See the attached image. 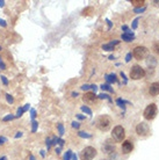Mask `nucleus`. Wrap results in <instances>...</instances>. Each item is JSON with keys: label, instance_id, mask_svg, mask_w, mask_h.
Instances as JSON below:
<instances>
[{"label": "nucleus", "instance_id": "09e8293b", "mask_svg": "<svg viewBox=\"0 0 159 160\" xmlns=\"http://www.w3.org/2000/svg\"><path fill=\"white\" fill-rule=\"evenodd\" d=\"M30 160H35V157L33 156V154H30Z\"/></svg>", "mask_w": 159, "mask_h": 160}, {"label": "nucleus", "instance_id": "7ed1b4c3", "mask_svg": "<svg viewBox=\"0 0 159 160\" xmlns=\"http://www.w3.org/2000/svg\"><path fill=\"white\" fill-rule=\"evenodd\" d=\"M111 137L116 140V142H123L124 138H126V130L122 125H116L115 128L113 129V132H111Z\"/></svg>", "mask_w": 159, "mask_h": 160}, {"label": "nucleus", "instance_id": "4c0bfd02", "mask_svg": "<svg viewBox=\"0 0 159 160\" xmlns=\"http://www.w3.org/2000/svg\"><path fill=\"white\" fill-rule=\"evenodd\" d=\"M121 77L123 78V80H124V84H127L128 82V80H127V78H126V74H124V72H121Z\"/></svg>", "mask_w": 159, "mask_h": 160}, {"label": "nucleus", "instance_id": "412c9836", "mask_svg": "<svg viewBox=\"0 0 159 160\" xmlns=\"http://www.w3.org/2000/svg\"><path fill=\"white\" fill-rule=\"evenodd\" d=\"M131 4H134L136 6L135 8H137V6H138V7H141V6H142V7H143V5H144V1L143 0H141V1H139V0H131Z\"/></svg>", "mask_w": 159, "mask_h": 160}, {"label": "nucleus", "instance_id": "f257e3e1", "mask_svg": "<svg viewBox=\"0 0 159 160\" xmlns=\"http://www.w3.org/2000/svg\"><path fill=\"white\" fill-rule=\"evenodd\" d=\"M95 125L96 128L99 129V130H101V131H108L111 125L110 117L107 116V115H101V116H99L96 118Z\"/></svg>", "mask_w": 159, "mask_h": 160}, {"label": "nucleus", "instance_id": "72a5a7b5", "mask_svg": "<svg viewBox=\"0 0 159 160\" xmlns=\"http://www.w3.org/2000/svg\"><path fill=\"white\" fill-rule=\"evenodd\" d=\"M1 81H3V84L6 86V85H8V80H7V78L6 77H4V76H1Z\"/></svg>", "mask_w": 159, "mask_h": 160}, {"label": "nucleus", "instance_id": "c9c22d12", "mask_svg": "<svg viewBox=\"0 0 159 160\" xmlns=\"http://www.w3.org/2000/svg\"><path fill=\"white\" fill-rule=\"evenodd\" d=\"M0 26H1V27H6V26H7L6 21L3 20V19H0Z\"/></svg>", "mask_w": 159, "mask_h": 160}, {"label": "nucleus", "instance_id": "39448f33", "mask_svg": "<svg viewBox=\"0 0 159 160\" xmlns=\"http://www.w3.org/2000/svg\"><path fill=\"white\" fill-rule=\"evenodd\" d=\"M145 76V71L143 68H141L139 65H134L130 70V78L134 80H139L144 78Z\"/></svg>", "mask_w": 159, "mask_h": 160}, {"label": "nucleus", "instance_id": "393cba45", "mask_svg": "<svg viewBox=\"0 0 159 160\" xmlns=\"http://www.w3.org/2000/svg\"><path fill=\"white\" fill-rule=\"evenodd\" d=\"M14 118H16L14 115H7V116H5L4 118H3V121H4V122H8V121H12V120H14Z\"/></svg>", "mask_w": 159, "mask_h": 160}, {"label": "nucleus", "instance_id": "20e7f679", "mask_svg": "<svg viewBox=\"0 0 159 160\" xmlns=\"http://www.w3.org/2000/svg\"><path fill=\"white\" fill-rule=\"evenodd\" d=\"M96 153L98 152H96L95 148H92V146H87L80 152V158H81V160H92L96 157Z\"/></svg>", "mask_w": 159, "mask_h": 160}, {"label": "nucleus", "instance_id": "7c9ffc66", "mask_svg": "<svg viewBox=\"0 0 159 160\" xmlns=\"http://www.w3.org/2000/svg\"><path fill=\"white\" fill-rule=\"evenodd\" d=\"M81 89L83 91H88V89H91V85H88V84H85L81 86Z\"/></svg>", "mask_w": 159, "mask_h": 160}, {"label": "nucleus", "instance_id": "c85d7f7f", "mask_svg": "<svg viewBox=\"0 0 159 160\" xmlns=\"http://www.w3.org/2000/svg\"><path fill=\"white\" fill-rule=\"evenodd\" d=\"M30 117H32V121L35 120V117H36V110L35 109H30Z\"/></svg>", "mask_w": 159, "mask_h": 160}, {"label": "nucleus", "instance_id": "6ab92c4d", "mask_svg": "<svg viewBox=\"0 0 159 160\" xmlns=\"http://www.w3.org/2000/svg\"><path fill=\"white\" fill-rule=\"evenodd\" d=\"M98 99H101V100H108L109 102H111L110 96L108 95V94H105V93H102V94H100V95H98Z\"/></svg>", "mask_w": 159, "mask_h": 160}, {"label": "nucleus", "instance_id": "c756f323", "mask_svg": "<svg viewBox=\"0 0 159 160\" xmlns=\"http://www.w3.org/2000/svg\"><path fill=\"white\" fill-rule=\"evenodd\" d=\"M131 57H132V53H131V52H128L127 56H126V62H127V63H129V62L131 60Z\"/></svg>", "mask_w": 159, "mask_h": 160}, {"label": "nucleus", "instance_id": "2eb2a0df", "mask_svg": "<svg viewBox=\"0 0 159 160\" xmlns=\"http://www.w3.org/2000/svg\"><path fill=\"white\" fill-rule=\"evenodd\" d=\"M30 108V104H24V107H20V108H18V112H16L15 117H21L23 115V112H26L28 109Z\"/></svg>", "mask_w": 159, "mask_h": 160}, {"label": "nucleus", "instance_id": "9b49d317", "mask_svg": "<svg viewBox=\"0 0 159 160\" xmlns=\"http://www.w3.org/2000/svg\"><path fill=\"white\" fill-rule=\"evenodd\" d=\"M121 37H122V40H123L124 42H132V41L135 40V34H134L131 30H128V32H123V34L121 35Z\"/></svg>", "mask_w": 159, "mask_h": 160}, {"label": "nucleus", "instance_id": "ea45409f", "mask_svg": "<svg viewBox=\"0 0 159 160\" xmlns=\"http://www.w3.org/2000/svg\"><path fill=\"white\" fill-rule=\"evenodd\" d=\"M6 140H7V139H6L5 137H0V144H4Z\"/></svg>", "mask_w": 159, "mask_h": 160}, {"label": "nucleus", "instance_id": "4468645a", "mask_svg": "<svg viewBox=\"0 0 159 160\" xmlns=\"http://www.w3.org/2000/svg\"><path fill=\"white\" fill-rule=\"evenodd\" d=\"M105 79L107 81V84H115V82H119V80H117V77H116L115 73H110V74H106L105 77Z\"/></svg>", "mask_w": 159, "mask_h": 160}, {"label": "nucleus", "instance_id": "9d476101", "mask_svg": "<svg viewBox=\"0 0 159 160\" xmlns=\"http://www.w3.org/2000/svg\"><path fill=\"white\" fill-rule=\"evenodd\" d=\"M102 151H105V152L108 153V154H111V153L115 152V146L111 144L109 140H107V142L105 143L104 146H102Z\"/></svg>", "mask_w": 159, "mask_h": 160}, {"label": "nucleus", "instance_id": "f8f14e48", "mask_svg": "<svg viewBox=\"0 0 159 160\" xmlns=\"http://www.w3.org/2000/svg\"><path fill=\"white\" fill-rule=\"evenodd\" d=\"M119 43H120V41H117V40L111 41V42H109V43L102 45V50H105V51H111V50H114L115 45H117Z\"/></svg>", "mask_w": 159, "mask_h": 160}, {"label": "nucleus", "instance_id": "aec40b11", "mask_svg": "<svg viewBox=\"0 0 159 160\" xmlns=\"http://www.w3.org/2000/svg\"><path fill=\"white\" fill-rule=\"evenodd\" d=\"M37 128H38V122L37 121H32V132L37 131Z\"/></svg>", "mask_w": 159, "mask_h": 160}, {"label": "nucleus", "instance_id": "3c124183", "mask_svg": "<svg viewBox=\"0 0 159 160\" xmlns=\"http://www.w3.org/2000/svg\"><path fill=\"white\" fill-rule=\"evenodd\" d=\"M0 50H1V47H0Z\"/></svg>", "mask_w": 159, "mask_h": 160}, {"label": "nucleus", "instance_id": "c03bdc74", "mask_svg": "<svg viewBox=\"0 0 159 160\" xmlns=\"http://www.w3.org/2000/svg\"><path fill=\"white\" fill-rule=\"evenodd\" d=\"M5 6V1L4 0H0V7H4Z\"/></svg>", "mask_w": 159, "mask_h": 160}, {"label": "nucleus", "instance_id": "5701e85b", "mask_svg": "<svg viewBox=\"0 0 159 160\" xmlns=\"http://www.w3.org/2000/svg\"><path fill=\"white\" fill-rule=\"evenodd\" d=\"M72 151L71 150H69V151H66V153H65V156H64V160H71L72 158Z\"/></svg>", "mask_w": 159, "mask_h": 160}, {"label": "nucleus", "instance_id": "cd10ccee", "mask_svg": "<svg viewBox=\"0 0 159 160\" xmlns=\"http://www.w3.org/2000/svg\"><path fill=\"white\" fill-rule=\"evenodd\" d=\"M144 11H145V7H144V6H143V7H137V8H135V9H134V12L137 13V14L144 12Z\"/></svg>", "mask_w": 159, "mask_h": 160}, {"label": "nucleus", "instance_id": "79ce46f5", "mask_svg": "<svg viewBox=\"0 0 159 160\" xmlns=\"http://www.w3.org/2000/svg\"><path fill=\"white\" fill-rule=\"evenodd\" d=\"M19 137H22V132H21V131L16 132V135H15V138H19Z\"/></svg>", "mask_w": 159, "mask_h": 160}, {"label": "nucleus", "instance_id": "de8ad7c7", "mask_svg": "<svg viewBox=\"0 0 159 160\" xmlns=\"http://www.w3.org/2000/svg\"><path fill=\"white\" fill-rule=\"evenodd\" d=\"M41 156H42V157H44V156H45V152H44V151H43V150H42V151H41Z\"/></svg>", "mask_w": 159, "mask_h": 160}, {"label": "nucleus", "instance_id": "f3484780", "mask_svg": "<svg viewBox=\"0 0 159 160\" xmlns=\"http://www.w3.org/2000/svg\"><path fill=\"white\" fill-rule=\"evenodd\" d=\"M128 103H129V102L123 100V99H117V100H116V104H117L119 107H121V108H124V107H126L124 104H128Z\"/></svg>", "mask_w": 159, "mask_h": 160}, {"label": "nucleus", "instance_id": "a211bd4d", "mask_svg": "<svg viewBox=\"0 0 159 160\" xmlns=\"http://www.w3.org/2000/svg\"><path fill=\"white\" fill-rule=\"evenodd\" d=\"M80 109H81V112H84L85 114H87V115H90V116L92 115V110H91V108H90V107H87V106H81V107H80Z\"/></svg>", "mask_w": 159, "mask_h": 160}, {"label": "nucleus", "instance_id": "0eeeda50", "mask_svg": "<svg viewBox=\"0 0 159 160\" xmlns=\"http://www.w3.org/2000/svg\"><path fill=\"white\" fill-rule=\"evenodd\" d=\"M149 131H150L149 124H146L145 122H141V123H138L137 124V127H136V132H137L138 136H141V137L147 136Z\"/></svg>", "mask_w": 159, "mask_h": 160}, {"label": "nucleus", "instance_id": "2f4dec72", "mask_svg": "<svg viewBox=\"0 0 159 160\" xmlns=\"http://www.w3.org/2000/svg\"><path fill=\"white\" fill-rule=\"evenodd\" d=\"M64 143H65V142H64L63 139H62V138H58V140H57V144L59 145V146H58V148H63V145H64Z\"/></svg>", "mask_w": 159, "mask_h": 160}, {"label": "nucleus", "instance_id": "a19ab883", "mask_svg": "<svg viewBox=\"0 0 159 160\" xmlns=\"http://www.w3.org/2000/svg\"><path fill=\"white\" fill-rule=\"evenodd\" d=\"M77 118L78 120H85V116H83V115H80V114H78V115H76Z\"/></svg>", "mask_w": 159, "mask_h": 160}, {"label": "nucleus", "instance_id": "bb28decb", "mask_svg": "<svg viewBox=\"0 0 159 160\" xmlns=\"http://www.w3.org/2000/svg\"><path fill=\"white\" fill-rule=\"evenodd\" d=\"M138 21H139V18H136L135 20L132 21V24H131L132 29H136V28H137V26H138Z\"/></svg>", "mask_w": 159, "mask_h": 160}, {"label": "nucleus", "instance_id": "b1692460", "mask_svg": "<svg viewBox=\"0 0 159 160\" xmlns=\"http://www.w3.org/2000/svg\"><path fill=\"white\" fill-rule=\"evenodd\" d=\"M57 128H58V132H59V136H63V135H64V127H63V124H62V123L57 124Z\"/></svg>", "mask_w": 159, "mask_h": 160}, {"label": "nucleus", "instance_id": "4be33fe9", "mask_svg": "<svg viewBox=\"0 0 159 160\" xmlns=\"http://www.w3.org/2000/svg\"><path fill=\"white\" fill-rule=\"evenodd\" d=\"M78 136L81 137V138H91L92 135H90V133H87V132L79 131V132H78Z\"/></svg>", "mask_w": 159, "mask_h": 160}, {"label": "nucleus", "instance_id": "a878e982", "mask_svg": "<svg viewBox=\"0 0 159 160\" xmlns=\"http://www.w3.org/2000/svg\"><path fill=\"white\" fill-rule=\"evenodd\" d=\"M6 100H7V102L8 103H13L14 102V99H13V96L11 95V94H6Z\"/></svg>", "mask_w": 159, "mask_h": 160}, {"label": "nucleus", "instance_id": "dca6fc26", "mask_svg": "<svg viewBox=\"0 0 159 160\" xmlns=\"http://www.w3.org/2000/svg\"><path fill=\"white\" fill-rule=\"evenodd\" d=\"M100 88L102 89V91H107V92H110V93H114V89L110 87V85H108V84H102L101 86H100Z\"/></svg>", "mask_w": 159, "mask_h": 160}, {"label": "nucleus", "instance_id": "e433bc0d", "mask_svg": "<svg viewBox=\"0 0 159 160\" xmlns=\"http://www.w3.org/2000/svg\"><path fill=\"white\" fill-rule=\"evenodd\" d=\"M106 22L108 23V29H110L111 26H113V22H110V20H109V19H106Z\"/></svg>", "mask_w": 159, "mask_h": 160}, {"label": "nucleus", "instance_id": "423d86ee", "mask_svg": "<svg viewBox=\"0 0 159 160\" xmlns=\"http://www.w3.org/2000/svg\"><path fill=\"white\" fill-rule=\"evenodd\" d=\"M147 55H149V50H147V48L143 47V45H138V47H136V48L134 49V51H132V56L135 57L137 60L144 59Z\"/></svg>", "mask_w": 159, "mask_h": 160}, {"label": "nucleus", "instance_id": "ddd939ff", "mask_svg": "<svg viewBox=\"0 0 159 160\" xmlns=\"http://www.w3.org/2000/svg\"><path fill=\"white\" fill-rule=\"evenodd\" d=\"M149 93H150L152 96L159 95V82H153V84L150 85V88H149Z\"/></svg>", "mask_w": 159, "mask_h": 160}, {"label": "nucleus", "instance_id": "1a4fd4ad", "mask_svg": "<svg viewBox=\"0 0 159 160\" xmlns=\"http://www.w3.org/2000/svg\"><path fill=\"white\" fill-rule=\"evenodd\" d=\"M134 150V144L130 140H124L122 143V151L123 153H130Z\"/></svg>", "mask_w": 159, "mask_h": 160}, {"label": "nucleus", "instance_id": "37998d69", "mask_svg": "<svg viewBox=\"0 0 159 160\" xmlns=\"http://www.w3.org/2000/svg\"><path fill=\"white\" fill-rule=\"evenodd\" d=\"M122 30H124V32H128V30H129V28H128V26H126V24H124V26H122Z\"/></svg>", "mask_w": 159, "mask_h": 160}, {"label": "nucleus", "instance_id": "6e6552de", "mask_svg": "<svg viewBox=\"0 0 159 160\" xmlns=\"http://www.w3.org/2000/svg\"><path fill=\"white\" fill-rule=\"evenodd\" d=\"M98 99V95H95V93L94 92H88L86 93L85 95H84L83 100L86 102V103H94Z\"/></svg>", "mask_w": 159, "mask_h": 160}, {"label": "nucleus", "instance_id": "a18cd8bd", "mask_svg": "<svg viewBox=\"0 0 159 160\" xmlns=\"http://www.w3.org/2000/svg\"><path fill=\"white\" fill-rule=\"evenodd\" d=\"M72 160H78V157H77V154H72Z\"/></svg>", "mask_w": 159, "mask_h": 160}, {"label": "nucleus", "instance_id": "49530a36", "mask_svg": "<svg viewBox=\"0 0 159 160\" xmlns=\"http://www.w3.org/2000/svg\"><path fill=\"white\" fill-rule=\"evenodd\" d=\"M72 96H73V98H77V96H78V93L73 92V93H72Z\"/></svg>", "mask_w": 159, "mask_h": 160}, {"label": "nucleus", "instance_id": "473e14b6", "mask_svg": "<svg viewBox=\"0 0 159 160\" xmlns=\"http://www.w3.org/2000/svg\"><path fill=\"white\" fill-rule=\"evenodd\" d=\"M0 68H1V70H5V68H6V65H5L4 60L1 59V57H0Z\"/></svg>", "mask_w": 159, "mask_h": 160}, {"label": "nucleus", "instance_id": "f03ea898", "mask_svg": "<svg viewBox=\"0 0 159 160\" xmlns=\"http://www.w3.org/2000/svg\"><path fill=\"white\" fill-rule=\"evenodd\" d=\"M158 114V108H157V104L156 103H150L149 106H146V108L144 109L143 116L145 120L151 121L155 120L156 116Z\"/></svg>", "mask_w": 159, "mask_h": 160}, {"label": "nucleus", "instance_id": "8fccbe9b", "mask_svg": "<svg viewBox=\"0 0 159 160\" xmlns=\"http://www.w3.org/2000/svg\"><path fill=\"white\" fill-rule=\"evenodd\" d=\"M6 159H7L6 157H1V158H0V160H6Z\"/></svg>", "mask_w": 159, "mask_h": 160}, {"label": "nucleus", "instance_id": "58836bf2", "mask_svg": "<svg viewBox=\"0 0 159 160\" xmlns=\"http://www.w3.org/2000/svg\"><path fill=\"white\" fill-rule=\"evenodd\" d=\"M91 89H92V91H93L94 93H95L96 91H98V87H96L95 85H91Z\"/></svg>", "mask_w": 159, "mask_h": 160}, {"label": "nucleus", "instance_id": "f704fd0d", "mask_svg": "<svg viewBox=\"0 0 159 160\" xmlns=\"http://www.w3.org/2000/svg\"><path fill=\"white\" fill-rule=\"evenodd\" d=\"M79 127H80V124L78 123V122H72V128H76V129H79Z\"/></svg>", "mask_w": 159, "mask_h": 160}]
</instances>
